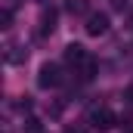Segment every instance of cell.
Returning a JSON list of instances; mask_svg holds the SVG:
<instances>
[{
	"label": "cell",
	"mask_w": 133,
	"mask_h": 133,
	"mask_svg": "<svg viewBox=\"0 0 133 133\" xmlns=\"http://www.w3.org/2000/svg\"><path fill=\"white\" fill-rule=\"evenodd\" d=\"M59 84H62V68L56 65V62H43L40 71H37V87L53 90V87H59Z\"/></svg>",
	"instance_id": "obj_1"
},
{
	"label": "cell",
	"mask_w": 133,
	"mask_h": 133,
	"mask_svg": "<svg viewBox=\"0 0 133 133\" xmlns=\"http://www.w3.org/2000/svg\"><path fill=\"white\" fill-rule=\"evenodd\" d=\"M90 124H93V127H96L99 133L115 130V124H118V115H115L111 108H96V111L90 115Z\"/></svg>",
	"instance_id": "obj_2"
},
{
	"label": "cell",
	"mask_w": 133,
	"mask_h": 133,
	"mask_svg": "<svg viewBox=\"0 0 133 133\" xmlns=\"http://www.w3.org/2000/svg\"><path fill=\"white\" fill-rule=\"evenodd\" d=\"M108 16L105 12H93V16H87V25H84V31L90 34V37H102V34L108 31Z\"/></svg>",
	"instance_id": "obj_3"
},
{
	"label": "cell",
	"mask_w": 133,
	"mask_h": 133,
	"mask_svg": "<svg viewBox=\"0 0 133 133\" xmlns=\"http://www.w3.org/2000/svg\"><path fill=\"white\" fill-rule=\"evenodd\" d=\"M3 59H6L9 65H25V62H28V50H25V46H19V43H6Z\"/></svg>",
	"instance_id": "obj_4"
},
{
	"label": "cell",
	"mask_w": 133,
	"mask_h": 133,
	"mask_svg": "<svg viewBox=\"0 0 133 133\" xmlns=\"http://www.w3.org/2000/svg\"><path fill=\"white\" fill-rule=\"evenodd\" d=\"M56 19H59V16H56L53 6L43 9V12H40V22H37V34H40V37H43V34H53L56 31Z\"/></svg>",
	"instance_id": "obj_5"
},
{
	"label": "cell",
	"mask_w": 133,
	"mask_h": 133,
	"mask_svg": "<svg viewBox=\"0 0 133 133\" xmlns=\"http://www.w3.org/2000/svg\"><path fill=\"white\" fill-rule=\"evenodd\" d=\"M84 59H87V50H84L81 43H68V46H65V62H71V65L77 68Z\"/></svg>",
	"instance_id": "obj_6"
},
{
	"label": "cell",
	"mask_w": 133,
	"mask_h": 133,
	"mask_svg": "<svg viewBox=\"0 0 133 133\" xmlns=\"http://www.w3.org/2000/svg\"><path fill=\"white\" fill-rule=\"evenodd\" d=\"M77 74H81V81H90V77L96 74V62H93V59L87 56V59H84V62L77 65Z\"/></svg>",
	"instance_id": "obj_7"
},
{
	"label": "cell",
	"mask_w": 133,
	"mask_h": 133,
	"mask_svg": "<svg viewBox=\"0 0 133 133\" xmlns=\"http://www.w3.org/2000/svg\"><path fill=\"white\" fill-rule=\"evenodd\" d=\"M22 133H43V124H40L37 118H28L25 127H22Z\"/></svg>",
	"instance_id": "obj_8"
},
{
	"label": "cell",
	"mask_w": 133,
	"mask_h": 133,
	"mask_svg": "<svg viewBox=\"0 0 133 133\" xmlns=\"http://www.w3.org/2000/svg\"><path fill=\"white\" fill-rule=\"evenodd\" d=\"M84 6H87L84 0H68V9H71V12H84Z\"/></svg>",
	"instance_id": "obj_9"
},
{
	"label": "cell",
	"mask_w": 133,
	"mask_h": 133,
	"mask_svg": "<svg viewBox=\"0 0 133 133\" xmlns=\"http://www.w3.org/2000/svg\"><path fill=\"white\" fill-rule=\"evenodd\" d=\"M124 96H127V102H133V87H127V90H124Z\"/></svg>",
	"instance_id": "obj_10"
},
{
	"label": "cell",
	"mask_w": 133,
	"mask_h": 133,
	"mask_svg": "<svg viewBox=\"0 0 133 133\" xmlns=\"http://www.w3.org/2000/svg\"><path fill=\"white\" fill-rule=\"evenodd\" d=\"M65 133H84V130H81V127H68Z\"/></svg>",
	"instance_id": "obj_11"
}]
</instances>
